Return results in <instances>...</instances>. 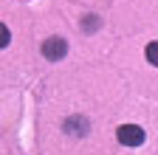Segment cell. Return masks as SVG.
<instances>
[{
  "label": "cell",
  "instance_id": "6da1fadb",
  "mask_svg": "<svg viewBox=\"0 0 158 155\" xmlns=\"http://www.w3.org/2000/svg\"><path fill=\"white\" fill-rule=\"evenodd\" d=\"M65 54H68V43L62 40V37H48V40L43 43V56H45V59H51V62L62 59Z\"/></svg>",
  "mask_w": 158,
  "mask_h": 155
},
{
  "label": "cell",
  "instance_id": "3957f363",
  "mask_svg": "<svg viewBox=\"0 0 158 155\" xmlns=\"http://www.w3.org/2000/svg\"><path fill=\"white\" fill-rule=\"evenodd\" d=\"M9 40H11V34H9L6 23H0V48H6V45H9Z\"/></svg>",
  "mask_w": 158,
  "mask_h": 155
},
{
  "label": "cell",
  "instance_id": "7a4b0ae2",
  "mask_svg": "<svg viewBox=\"0 0 158 155\" xmlns=\"http://www.w3.org/2000/svg\"><path fill=\"white\" fill-rule=\"evenodd\" d=\"M118 141H122L124 147H138V144H144V130L141 127H135V124H124V127H118Z\"/></svg>",
  "mask_w": 158,
  "mask_h": 155
},
{
  "label": "cell",
  "instance_id": "277c9868",
  "mask_svg": "<svg viewBox=\"0 0 158 155\" xmlns=\"http://www.w3.org/2000/svg\"><path fill=\"white\" fill-rule=\"evenodd\" d=\"M147 59H150L152 65L158 62V48H155V43H150V45H147Z\"/></svg>",
  "mask_w": 158,
  "mask_h": 155
}]
</instances>
